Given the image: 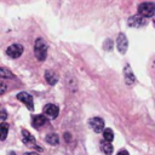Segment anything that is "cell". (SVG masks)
<instances>
[{
	"mask_svg": "<svg viewBox=\"0 0 155 155\" xmlns=\"http://www.w3.org/2000/svg\"><path fill=\"white\" fill-rule=\"evenodd\" d=\"M64 138H65L67 142H69V139H70V134H69V133H64Z\"/></svg>",
	"mask_w": 155,
	"mask_h": 155,
	"instance_id": "obj_21",
	"label": "cell"
},
{
	"mask_svg": "<svg viewBox=\"0 0 155 155\" xmlns=\"http://www.w3.org/2000/svg\"><path fill=\"white\" fill-rule=\"evenodd\" d=\"M47 44L46 41L42 39V38H38L35 40V44H34V54L36 57L38 61L40 62H44L47 57Z\"/></svg>",
	"mask_w": 155,
	"mask_h": 155,
	"instance_id": "obj_1",
	"label": "cell"
},
{
	"mask_svg": "<svg viewBox=\"0 0 155 155\" xmlns=\"http://www.w3.org/2000/svg\"><path fill=\"white\" fill-rule=\"evenodd\" d=\"M22 140H23V143H24L25 145H28V147H34V148L39 149V151L42 150V149L39 148L38 145H35V138H34L33 134L29 133L27 130H23V131H22Z\"/></svg>",
	"mask_w": 155,
	"mask_h": 155,
	"instance_id": "obj_8",
	"label": "cell"
},
{
	"mask_svg": "<svg viewBox=\"0 0 155 155\" xmlns=\"http://www.w3.org/2000/svg\"><path fill=\"white\" fill-rule=\"evenodd\" d=\"M6 53L11 58H18L23 53V46L21 44H12L6 48Z\"/></svg>",
	"mask_w": 155,
	"mask_h": 155,
	"instance_id": "obj_4",
	"label": "cell"
},
{
	"mask_svg": "<svg viewBox=\"0 0 155 155\" xmlns=\"http://www.w3.org/2000/svg\"><path fill=\"white\" fill-rule=\"evenodd\" d=\"M88 125H90V127L96 133H99V132L104 131V121L101 117H92V119H90Z\"/></svg>",
	"mask_w": 155,
	"mask_h": 155,
	"instance_id": "obj_7",
	"label": "cell"
},
{
	"mask_svg": "<svg viewBox=\"0 0 155 155\" xmlns=\"http://www.w3.org/2000/svg\"><path fill=\"white\" fill-rule=\"evenodd\" d=\"M44 114L50 119H56L59 114V109L56 104H46L44 107Z\"/></svg>",
	"mask_w": 155,
	"mask_h": 155,
	"instance_id": "obj_9",
	"label": "cell"
},
{
	"mask_svg": "<svg viewBox=\"0 0 155 155\" xmlns=\"http://www.w3.org/2000/svg\"><path fill=\"white\" fill-rule=\"evenodd\" d=\"M124 75H125V81H126L127 85L131 86V85L134 84L136 76H134V74H133V71H132L130 64H126V67H125V69H124Z\"/></svg>",
	"mask_w": 155,
	"mask_h": 155,
	"instance_id": "obj_10",
	"label": "cell"
},
{
	"mask_svg": "<svg viewBox=\"0 0 155 155\" xmlns=\"http://www.w3.org/2000/svg\"><path fill=\"white\" fill-rule=\"evenodd\" d=\"M116 47L119 50L120 53H126L127 51V47H128V40H127V36L124 34V33H120L117 35V39H116Z\"/></svg>",
	"mask_w": 155,
	"mask_h": 155,
	"instance_id": "obj_6",
	"label": "cell"
},
{
	"mask_svg": "<svg viewBox=\"0 0 155 155\" xmlns=\"http://www.w3.org/2000/svg\"><path fill=\"white\" fill-rule=\"evenodd\" d=\"M0 76H1V79H13L15 78V75L5 67L0 68Z\"/></svg>",
	"mask_w": 155,
	"mask_h": 155,
	"instance_id": "obj_15",
	"label": "cell"
},
{
	"mask_svg": "<svg viewBox=\"0 0 155 155\" xmlns=\"http://www.w3.org/2000/svg\"><path fill=\"white\" fill-rule=\"evenodd\" d=\"M46 121H47L46 116H45V115H41V114H39V115H33V117H31V125H33L34 128H40V127H42V126L46 124Z\"/></svg>",
	"mask_w": 155,
	"mask_h": 155,
	"instance_id": "obj_11",
	"label": "cell"
},
{
	"mask_svg": "<svg viewBox=\"0 0 155 155\" xmlns=\"http://www.w3.org/2000/svg\"><path fill=\"white\" fill-rule=\"evenodd\" d=\"M5 91H6V85H5V82H4V81H1V91H0V93H1V94H4V93H5Z\"/></svg>",
	"mask_w": 155,
	"mask_h": 155,
	"instance_id": "obj_18",
	"label": "cell"
},
{
	"mask_svg": "<svg viewBox=\"0 0 155 155\" xmlns=\"http://www.w3.org/2000/svg\"><path fill=\"white\" fill-rule=\"evenodd\" d=\"M103 138H104V140H107V142H111V140L114 139V133H113V131H111L110 128H105V130L103 131Z\"/></svg>",
	"mask_w": 155,
	"mask_h": 155,
	"instance_id": "obj_16",
	"label": "cell"
},
{
	"mask_svg": "<svg viewBox=\"0 0 155 155\" xmlns=\"http://www.w3.org/2000/svg\"><path fill=\"white\" fill-rule=\"evenodd\" d=\"M46 142L51 145H57L59 143V137L56 133H50V134L46 136Z\"/></svg>",
	"mask_w": 155,
	"mask_h": 155,
	"instance_id": "obj_14",
	"label": "cell"
},
{
	"mask_svg": "<svg viewBox=\"0 0 155 155\" xmlns=\"http://www.w3.org/2000/svg\"><path fill=\"white\" fill-rule=\"evenodd\" d=\"M24 155H38L36 153H33V151H30V153H25Z\"/></svg>",
	"mask_w": 155,
	"mask_h": 155,
	"instance_id": "obj_22",
	"label": "cell"
},
{
	"mask_svg": "<svg viewBox=\"0 0 155 155\" xmlns=\"http://www.w3.org/2000/svg\"><path fill=\"white\" fill-rule=\"evenodd\" d=\"M17 99L21 101L22 103H24L30 111L34 110V101H33V97L28 92H19L17 94Z\"/></svg>",
	"mask_w": 155,
	"mask_h": 155,
	"instance_id": "obj_5",
	"label": "cell"
},
{
	"mask_svg": "<svg viewBox=\"0 0 155 155\" xmlns=\"http://www.w3.org/2000/svg\"><path fill=\"white\" fill-rule=\"evenodd\" d=\"M154 24H155V18H154Z\"/></svg>",
	"mask_w": 155,
	"mask_h": 155,
	"instance_id": "obj_23",
	"label": "cell"
},
{
	"mask_svg": "<svg viewBox=\"0 0 155 155\" xmlns=\"http://www.w3.org/2000/svg\"><path fill=\"white\" fill-rule=\"evenodd\" d=\"M5 119H6V111L2 109V110H1V121L4 122V121H5Z\"/></svg>",
	"mask_w": 155,
	"mask_h": 155,
	"instance_id": "obj_19",
	"label": "cell"
},
{
	"mask_svg": "<svg viewBox=\"0 0 155 155\" xmlns=\"http://www.w3.org/2000/svg\"><path fill=\"white\" fill-rule=\"evenodd\" d=\"M101 150L104 155H111L113 154V145H111V142H107V140H103L101 143Z\"/></svg>",
	"mask_w": 155,
	"mask_h": 155,
	"instance_id": "obj_13",
	"label": "cell"
},
{
	"mask_svg": "<svg viewBox=\"0 0 155 155\" xmlns=\"http://www.w3.org/2000/svg\"><path fill=\"white\" fill-rule=\"evenodd\" d=\"M58 74L53 70H46L45 71V80L47 81V84L50 85H56L58 81Z\"/></svg>",
	"mask_w": 155,
	"mask_h": 155,
	"instance_id": "obj_12",
	"label": "cell"
},
{
	"mask_svg": "<svg viewBox=\"0 0 155 155\" xmlns=\"http://www.w3.org/2000/svg\"><path fill=\"white\" fill-rule=\"evenodd\" d=\"M138 15L143 16L144 18L154 16L155 15V2H142L138 6Z\"/></svg>",
	"mask_w": 155,
	"mask_h": 155,
	"instance_id": "obj_2",
	"label": "cell"
},
{
	"mask_svg": "<svg viewBox=\"0 0 155 155\" xmlns=\"http://www.w3.org/2000/svg\"><path fill=\"white\" fill-rule=\"evenodd\" d=\"M116 155H130V154H128V151H126V150H124V149H122V150H120Z\"/></svg>",
	"mask_w": 155,
	"mask_h": 155,
	"instance_id": "obj_20",
	"label": "cell"
},
{
	"mask_svg": "<svg viewBox=\"0 0 155 155\" xmlns=\"http://www.w3.org/2000/svg\"><path fill=\"white\" fill-rule=\"evenodd\" d=\"M127 24L132 28H140L147 24V19L140 15H136V16H131L127 19Z\"/></svg>",
	"mask_w": 155,
	"mask_h": 155,
	"instance_id": "obj_3",
	"label": "cell"
},
{
	"mask_svg": "<svg viewBox=\"0 0 155 155\" xmlns=\"http://www.w3.org/2000/svg\"><path fill=\"white\" fill-rule=\"evenodd\" d=\"M0 131H1V137H0V139H1V140H5V139H6V136H7V132H8V125L5 124V122H2V124H1V127H0Z\"/></svg>",
	"mask_w": 155,
	"mask_h": 155,
	"instance_id": "obj_17",
	"label": "cell"
}]
</instances>
